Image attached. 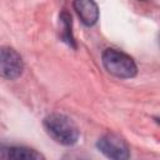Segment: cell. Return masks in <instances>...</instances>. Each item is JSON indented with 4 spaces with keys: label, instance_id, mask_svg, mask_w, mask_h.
Masks as SVG:
<instances>
[{
    "label": "cell",
    "instance_id": "cell-1",
    "mask_svg": "<svg viewBox=\"0 0 160 160\" xmlns=\"http://www.w3.org/2000/svg\"><path fill=\"white\" fill-rule=\"evenodd\" d=\"M46 132L61 145H72L79 139V129L76 124L66 115L50 114L44 119Z\"/></svg>",
    "mask_w": 160,
    "mask_h": 160
},
{
    "label": "cell",
    "instance_id": "cell-2",
    "mask_svg": "<svg viewBox=\"0 0 160 160\" xmlns=\"http://www.w3.org/2000/svg\"><path fill=\"white\" fill-rule=\"evenodd\" d=\"M102 64L110 74L118 78H132L136 75L134 60L122 51L106 49L102 54Z\"/></svg>",
    "mask_w": 160,
    "mask_h": 160
},
{
    "label": "cell",
    "instance_id": "cell-3",
    "mask_svg": "<svg viewBox=\"0 0 160 160\" xmlns=\"http://www.w3.org/2000/svg\"><path fill=\"white\" fill-rule=\"evenodd\" d=\"M24 70L21 56L9 46H0V76L8 80L16 79Z\"/></svg>",
    "mask_w": 160,
    "mask_h": 160
},
{
    "label": "cell",
    "instance_id": "cell-4",
    "mask_svg": "<svg viewBox=\"0 0 160 160\" xmlns=\"http://www.w3.org/2000/svg\"><path fill=\"white\" fill-rule=\"evenodd\" d=\"M98 149L108 158L115 160H124L130 156L128 144L114 134L104 135L98 141Z\"/></svg>",
    "mask_w": 160,
    "mask_h": 160
},
{
    "label": "cell",
    "instance_id": "cell-5",
    "mask_svg": "<svg viewBox=\"0 0 160 160\" xmlns=\"http://www.w3.org/2000/svg\"><path fill=\"white\" fill-rule=\"evenodd\" d=\"M0 159L10 160H36L42 159V155L34 149L19 146V145H8L0 144Z\"/></svg>",
    "mask_w": 160,
    "mask_h": 160
},
{
    "label": "cell",
    "instance_id": "cell-6",
    "mask_svg": "<svg viewBox=\"0 0 160 160\" xmlns=\"http://www.w3.org/2000/svg\"><path fill=\"white\" fill-rule=\"evenodd\" d=\"M74 9L85 25H94L99 19V9L94 0H75Z\"/></svg>",
    "mask_w": 160,
    "mask_h": 160
},
{
    "label": "cell",
    "instance_id": "cell-7",
    "mask_svg": "<svg viewBox=\"0 0 160 160\" xmlns=\"http://www.w3.org/2000/svg\"><path fill=\"white\" fill-rule=\"evenodd\" d=\"M60 22H61V38L64 41H66L69 45L74 46L75 48V41H74V38H72V34H71V16L68 14V12H61L60 15Z\"/></svg>",
    "mask_w": 160,
    "mask_h": 160
}]
</instances>
